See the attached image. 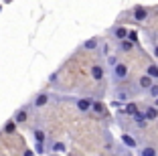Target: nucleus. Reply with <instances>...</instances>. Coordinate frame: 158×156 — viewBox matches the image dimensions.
I'll use <instances>...</instances> for the list:
<instances>
[{
	"mask_svg": "<svg viewBox=\"0 0 158 156\" xmlns=\"http://www.w3.org/2000/svg\"><path fill=\"white\" fill-rule=\"evenodd\" d=\"M49 99H51V97L47 95V93H39V95L35 97L33 103H35V108H45L47 103H49Z\"/></svg>",
	"mask_w": 158,
	"mask_h": 156,
	"instance_id": "nucleus-7",
	"label": "nucleus"
},
{
	"mask_svg": "<svg viewBox=\"0 0 158 156\" xmlns=\"http://www.w3.org/2000/svg\"><path fill=\"white\" fill-rule=\"evenodd\" d=\"M154 106H156V108H158V97H156V99H154Z\"/></svg>",
	"mask_w": 158,
	"mask_h": 156,
	"instance_id": "nucleus-26",
	"label": "nucleus"
},
{
	"mask_svg": "<svg viewBox=\"0 0 158 156\" xmlns=\"http://www.w3.org/2000/svg\"><path fill=\"white\" fill-rule=\"evenodd\" d=\"M45 132L43 130H35V142H39V144H45Z\"/></svg>",
	"mask_w": 158,
	"mask_h": 156,
	"instance_id": "nucleus-18",
	"label": "nucleus"
},
{
	"mask_svg": "<svg viewBox=\"0 0 158 156\" xmlns=\"http://www.w3.org/2000/svg\"><path fill=\"white\" fill-rule=\"evenodd\" d=\"M128 32L130 31H128L126 27H116L114 28V37H116L118 41H126V39H128Z\"/></svg>",
	"mask_w": 158,
	"mask_h": 156,
	"instance_id": "nucleus-8",
	"label": "nucleus"
},
{
	"mask_svg": "<svg viewBox=\"0 0 158 156\" xmlns=\"http://www.w3.org/2000/svg\"><path fill=\"white\" fill-rule=\"evenodd\" d=\"M14 124H16V122H14V120H12V122H10V124H8V126H6V128H4V132H8V134H10V132H12V130H14Z\"/></svg>",
	"mask_w": 158,
	"mask_h": 156,
	"instance_id": "nucleus-23",
	"label": "nucleus"
},
{
	"mask_svg": "<svg viewBox=\"0 0 158 156\" xmlns=\"http://www.w3.org/2000/svg\"><path fill=\"white\" fill-rule=\"evenodd\" d=\"M122 142H124V146H128V148H136V146H138L136 138L130 136V134H124V136H122Z\"/></svg>",
	"mask_w": 158,
	"mask_h": 156,
	"instance_id": "nucleus-9",
	"label": "nucleus"
},
{
	"mask_svg": "<svg viewBox=\"0 0 158 156\" xmlns=\"http://www.w3.org/2000/svg\"><path fill=\"white\" fill-rule=\"evenodd\" d=\"M27 118H28V114H27V110H24V108L14 114V122H16V124H23V122H27Z\"/></svg>",
	"mask_w": 158,
	"mask_h": 156,
	"instance_id": "nucleus-12",
	"label": "nucleus"
},
{
	"mask_svg": "<svg viewBox=\"0 0 158 156\" xmlns=\"http://www.w3.org/2000/svg\"><path fill=\"white\" fill-rule=\"evenodd\" d=\"M98 45H99L98 39H89V41H85V43H83V49L91 51V49H98Z\"/></svg>",
	"mask_w": 158,
	"mask_h": 156,
	"instance_id": "nucleus-15",
	"label": "nucleus"
},
{
	"mask_svg": "<svg viewBox=\"0 0 158 156\" xmlns=\"http://www.w3.org/2000/svg\"><path fill=\"white\" fill-rule=\"evenodd\" d=\"M148 95H150V97H154V99H156V97H158V83H154L152 87L148 89Z\"/></svg>",
	"mask_w": 158,
	"mask_h": 156,
	"instance_id": "nucleus-19",
	"label": "nucleus"
},
{
	"mask_svg": "<svg viewBox=\"0 0 158 156\" xmlns=\"http://www.w3.org/2000/svg\"><path fill=\"white\" fill-rule=\"evenodd\" d=\"M35 152H37V154H43V152H45V146L39 144V142H35Z\"/></svg>",
	"mask_w": 158,
	"mask_h": 156,
	"instance_id": "nucleus-22",
	"label": "nucleus"
},
{
	"mask_svg": "<svg viewBox=\"0 0 158 156\" xmlns=\"http://www.w3.org/2000/svg\"><path fill=\"white\" fill-rule=\"evenodd\" d=\"M24 156H35V152H31V150H27V152H24Z\"/></svg>",
	"mask_w": 158,
	"mask_h": 156,
	"instance_id": "nucleus-24",
	"label": "nucleus"
},
{
	"mask_svg": "<svg viewBox=\"0 0 158 156\" xmlns=\"http://www.w3.org/2000/svg\"><path fill=\"white\" fill-rule=\"evenodd\" d=\"M134 49V43L132 41H128V39H126V41H120V51H126V53H128V51H132Z\"/></svg>",
	"mask_w": 158,
	"mask_h": 156,
	"instance_id": "nucleus-16",
	"label": "nucleus"
},
{
	"mask_svg": "<svg viewBox=\"0 0 158 156\" xmlns=\"http://www.w3.org/2000/svg\"><path fill=\"white\" fill-rule=\"evenodd\" d=\"M112 77L116 83H122L128 79V65L126 63H118L116 67H112Z\"/></svg>",
	"mask_w": 158,
	"mask_h": 156,
	"instance_id": "nucleus-1",
	"label": "nucleus"
},
{
	"mask_svg": "<svg viewBox=\"0 0 158 156\" xmlns=\"http://www.w3.org/2000/svg\"><path fill=\"white\" fill-rule=\"evenodd\" d=\"M138 85H140L142 89H150V87L154 85V79L150 77V75H142V77L138 79Z\"/></svg>",
	"mask_w": 158,
	"mask_h": 156,
	"instance_id": "nucleus-6",
	"label": "nucleus"
},
{
	"mask_svg": "<svg viewBox=\"0 0 158 156\" xmlns=\"http://www.w3.org/2000/svg\"><path fill=\"white\" fill-rule=\"evenodd\" d=\"M144 114H146V118H148V122H152V120L158 118V108L156 106H148L144 110Z\"/></svg>",
	"mask_w": 158,
	"mask_h": 156,
	"instance_id": "nucleus-11",
	"label": "nucleus"
},
{
	"mask_svg": "<svg viewBox=\"0 0 158 156\" xmlns=\"http://www.w3.org/2000/svg\"><path fill=\"white\" fill-rule=\"evenodd\" d=\"M103 75H106V71H103L102 65H93V67H91V77L95 79V81H102Z\"/></svg>",
	"mask_w": 158,
	"mask_h": 156,
	"instance_id": "nucleus-5",
	"label": "nucleus"
},
{
	"mask_svg": "<svg viewBox=\"0 0 158 156\" xmlns=\"http://www.w3.org/2000/svg\"><path fill=\"white\" fill-rule=\"evenodd\" d=\"M146 75H150V77L152 79H158V65H148V67H146Z\"/></svg>",
	"mask_w": 158,
	"mask_h": 156,
	"instance_id": "nucleus-14",
	"label": "nucleus"
},
{
	"mask_svg": "<svg viewBox=\"0 0 158 156\" xmlns=\"http://www.w3.org/2000/svg\"><path fill=\"white\" fill-rule=\"evenodd\" d=\"M140 156H158V152H156L154 146H144L140 150Z\"/></svg>",
	"mask_w": 158,
	"mask_h": 156,
	"instance_id": "nucleus-13",
	"label": "nucleus"
},
{
	"mask_svg": "<svg viewBox=\"0 0 158 156\" xmlns=\"http://www.w3.org/2000/svg\"><path fill=\"white\" fill-rule=\"evenodd\" d=\"M132 16H134L136 23H144V20L148 19V8H146V6H136L134 12H132Z\"/></svg>",
	"mask_w": 158,
	"mask_h": 156,
	"instance_id": "nucleus-2",
	"label": "nucleus"
},
{
	"mask_svg": "<svg viewBox=\"0 0 158 156\" xmlns=\"http://www.w3.org/2000/svg\"><path fill=\"white\" fill-rule=\"evenodd\" d=\"M53 150H55V152H65V144H61V142H57L55 146H53Z\"/></svg>",
	"mask_w": 158,
	"mask_h": 156,
	"instance_id": "nucleus-21",
	"label": "nucleus"
},
{
	"mask_svg": "<svg viewBox=\"0 0 158 156\" xmlns=\"http://www.w3.org/2000/svg\"><path fill=\"white\" fill-rule=\"evenodd\" d=\"M154 55H156V57H158V45H156V47H154Z\"/></svg>",
	"mask_w": 158,
	"mask_h": 156,
	"instance_id": "nucleus-25",
	"label": "nucleus"
},
{
	"mask_svg": "<svg viewBox=\"0 0 158 156\" xmlns=\"http://www.w3.org/2000/svg\"><path fill=\"white\" fill-rule=\"evenodd\" d=\"M91 106H93V99H87V97L77 99V110L79 112H91Z\"/></svg>",
	"mask_w": 158,
	"mask_h": 156,
	"instance_id": "nucleus-3",
	"label": "nucleus"
},
{
	"mask_svg": "<svg viewBox=\"0 0 158 156\" xmlns=\"http://www.w3.org/2000/svg\"><path fill=\"white\" fill-rule=\"evenodd\" d=\"M134 124L138 126V128H146V124H148V118H146L144 112H138V114L134 116Z\"/></svg>",
	"mask_w": 158,
	"mask_h": 156,
	"instance_id": "nucleus-4",
	"label": "nucleus"
},
{
	"mask_svg": "<svg viewBox=\"0 0 158 156\" xmlns=\"http://www.w3.org/2000/svg\"><path fill=\"white\" fill-rule=\"evenodd\" d=\"M91 112H95V114H103V112H106V106H103L102 101H93Z\"/></svg>",
	"mask_w": 158,
	"mask_h": 156,
	"instance_id": "nucleus-17",
	"label": "nucleus"
},
{
	"mask_svg": "<svg viewBox=\"0 0 158 156\" xmlns=\"http://www.w3.org/2000/svg\"><path fill=\"white\" fill-rule=\"evenodd\" d=\"M138 106H136L134 101H128V103H126V108H124V114H128V116H132V118H134L136 114H138Z\"/></svg>",
	"mask_w": 158,
	"mask_h": 156,
	"instance_id": "nucleus-10",
	"label": "nucleus"
},
{
	"mask_svg": "<svg viewBox=\"0 0 158 156\" xmlns=\"http://www.w3.org/2000/svg\"><path fill=\"white\" fill-rule=\"evenodd\" d=\"M128 41H132L136 45V41H138V35H136V31H130L128 32Z\"/></svg>",
	"mask_w": 158,
	"mask_h": 156,
	"instance_id": "nucleus-20",
	"label": "nucleus"
}]
</instances>
